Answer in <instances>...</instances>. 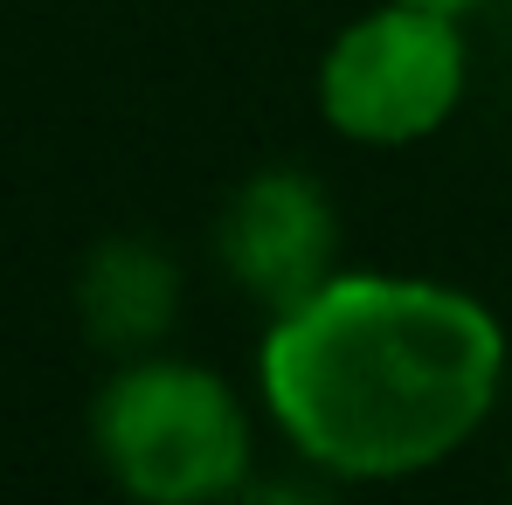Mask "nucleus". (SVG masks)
<instances>
[{"label":"nucleus","mask_w":512,"mask_h":505,"mask_svg":"<svg viewBox=\"0 0 512 505\" xmlns=\"http://www.w3.org/2000/svg\"><path fill=\"white\" fill-rule=\"evenodd\" d=\"M506 319L423 270H333L256 339V409L319 485H416L506 402Z\"/></svg>","instance_id":"1"},{"label":"nucleus","mask_w":512,"mask_h":505,"mask_svg":"<svg viewBox=\"0 0 512 505\" xmlns=\"http://www.w3.org/2000/svg\"><path fill=\"white\" fill-rule=\"evenodd\" d=\"M90 457L139 505H222L256 478V409L222 367L153 346L97 381Z\"/></svg>","instance_id":"2"},{"label":"nucleus","mask_w":512,"mask_h":505,"mask_svg":"<svg viewBox=\"0 0 512 505\" xmlns=\"http://www.w3.org/2000/svg\"><path fill=\"white\" fill-rule=\"evenodd\" d=\"M471 97L464 14L423 0H374L312 63V111L353 153H409L450 132Z\"/></svg>","instance_id":"3"},{"label":"nucleus","mask_w":512,"mask_h":505,"mask_svg":"<svg viewBox=\"0 0 512 505\" xmlns=\"http://www.w3.org/2000/svg\"><path fill=\"white\" fill-rule=\"evenodd\" d=\"M215 263L263 319L305 305L333 270H346L340 194L291 160L250 167L215 208Z\"/></svg>","instance_id":"4"},{"label":"nucleus","mask_w":512,"mask_h":505,"mask_svg":"<svg viewBox=\"0 0 512 505\" xmlns=\"http://www.w3.org/2000/svg\"><path fill=\"white\" fill-rule=\"evenodd\" d=\"M180 305H187L180 256L160 236H139V229L97 236L77 263V284H70V312H77L84 339L111 360L167 346L173 326H180Z\"/></svg>","instance_id":"5"},{"label":"nucleus","mask_w":512,"mask_h":505,"mask_svg":"<svg viewBox=\"0 0 512 505\" xmlns=\"http://www.w3.org/2000/svg\"><path fill=\"white\" fill-rule=\"evenodd\" d=\"M423 7H443V14H478V7H492V0H423Z\"/></svg>","instance_id":"6"},{"label":"nucleus","mask_w":512,"mask_h":505,"mask_svg":"<svg viewBox=\"0 0 512 505\" xmlns=\"http://www.w3.org/2000/svg\"><path fill=\"white\" fill-rule=\"evenodd\" d=\"M506 485H512V443H506Z\"/></svg>","instance_id":"7"}]
</instances>
